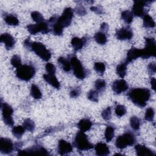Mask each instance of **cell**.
Returning <instances> with one entry per match:
<instances>
[{
    "label": "cell",
    "mask_w": 156,
    "mask_h": 156,
    "mask_svg": "<svg viewBox=\"0 0 156 156\" xmlns=\"http://www.w3.org/2000/svg\"><path fill=\"white\" fill-rule=\"evenodd\" d=\"M73 151L72 145L64 140H60L58 144V152L60 155H66Z\"/></svg>",
    "instance_id": "obj_16"
},
{
    "label": "cell",
    "mask_w": 156,
    "mask_h": 156,
    "mask_svg": "<svg viewBox=\"0 0 156 156\" xmlns=\"http://www.w3.org/2000/svg\"><path fill=\"white\" fill-rule=\"evenodd\" d=\"M90 9L98 14L104 13V10L101 6H93L90 7Z\"/></svg>",
    "instance_id": "obj_46"
},
{
    "label": "cell",
    "mask_w": 156,
    "mask_h": 156,
    "mask_svg": "<svg viewBox=\"0 0 156 156\" xmlns=\"http://www.w3.org/2000/svg\"><path fill=\"white\" fill-rule=\"evenodd\" d=\"M112 90L115 94H119L126 91L129 88V85L124 79L116 80L112 83Z\"/></svg>",
    "instance_id": "obj_14"
},
{
    "label": "cell",
    "mask_w": 156,
    "mask_h": 156,
    "mask_svg": "<svg viewBox=\"0 0 156 156\" xmlns=\"http://www.w3.org/2000/svg\"><path fill=\"white\" fill-rule=\"evenodd\" d=\"M127 113V110L123 105H118L115 108V114L119 118L122 117Z\"/></svg>",
    "instance_id": "obj_39"
},
{
    "label": "cell",
    "mask_w": 156,
    "mask_h": 156,
    "mask_svg": "<svg viewBox=\"0 0 156 156\" xmlns=\"http://www.w3.org/2000/svg\"><path fill=\"white\" fill-rule=\"evenodd\" d=\"M23 127L24 129L30 132H32L35 130V122L30 119L27 118L23 122Z\"/></svg>",
    "instance_id": "obj_33"
},
{
    "label": "cell",
    "mask_w": 156,
    "mask_h": 156,
    "mask_svg": "<svg viewBox=\"0 0 156 156\" xmlns=\"http://www.w3.org/2000/svg\"><path fill=\"white\" fill-rule=\"evenodd\" d=\"M25 132L24 127L21 126H17L13 127L12 130V134L17 138H21Z\"/></svg>",
    "instance_id": "obj_32"
},
{
    "label": "cell",
    "mask_w": 156,
    "mask_h": 156,
    "mask_svg": "<svg viewBox=\"0 0 156 156\" xmlns=\"http://www.w3.org/2000/svg\"><path fill=\"white\" fill-rule=\"evenodd\" d=\"M121 17L126 24H130L133 21V13L129 10H124L122 12Z\"/></svg>",
    "instance_id": "obj_31"
},
{
    "label": "cell",
    "mask_w": 156,
    "mask_h": 156,
    "mask_svg": "<svg viewBox=\"0 0 156 156\" xmlns=\"http://www.w3.org/2000/svg\"><path fill=\"white\" fill-rule=\"evenodd\" d=\"M94 87L98 92L102 93L105 90L106 82L103 79H98L95 81Z\"/></svg>",
    "instance_id": "obj_36"
},
{
    "label": "cell",
    "mask_w": 156,
    "mask_h": 156,
    "mask_svg": "<svg viewBox=\"0 0 156 156\" xmlns=\"http://www.w3.org/2000/svg\"><path fill=\"white\" fill-rule=\"evenodd\" d=\"M98 96H99L98 91L93 90H90L87 94L88 99L91 101L94 102H98Z\"/></svg>",
    "instance_id": "obj_41"
},
{
    "label": "cell",
    "mask_w": 156,
    "mask_h": 156,
    "mask_svg": "<svg viewBox=\"0 0 156 156\" xmlns=\"http://www.w3.org/2000/svg\"><path fill=\"white\" fill-rule=\"evenodd\" d=\"M30 95L35 99H41L42 97V93L40 88L35 84H32L30 87Z\"/></svg>",
    "instance_id": "obj_30"
},
{
    "label": "cell",
    "mask_w": 156,
    "mask_h": 156,
    "mask_svg": "<svg viewBox=\"0 0 156 156\" xmlns=\"http://www.w3.org/2000/svg\"><path fill=\"white\" fill-rule=\"evenodd\" d=\"M1 41L5 45V48L7 50L12 49L15 44V40L14 38L9 33H4L1 35Z\"/></svg>",
    "instance_id": "obj_17"
},
{
    "label": "cell",
    "mask_w": 156,
    "mask_h": 156,
    "mask_svg": "<svg viewBox=\"0 0 156 156\" xmlns=\"http://www.w3.org/2000/svg\"><path fill=\"white\" fill-rule=\"evenodd\" d=\"M19 154L20 155H24V154L48 155V153L43 147L38 146V147H33L32 148L23 150V151H19Z\"/></svg>",
    "instance_id": "obj_18"
},
{
    "label": "cell",
    "mask_w": 156,
    "mask_h": 156,
    "mask_svg": "<svg viewBox=\"0 0 156 156\" xmlns=\"http://www.w3.org/2000/svg\"><path fill=\"white\" fill-rule=\"evenodd\" d=\"M143 26L146 28H153L155 27V23L154 20L150 15L147 13H146L143 16Z\"/></svg>",
    "instance_id": "obj_26"
},
{
    "label": "cell",
    "mask_w": 156,
    "mask_h": 156,
    "mask_svg": "<svg viewBox=\"0 0 156 156\" xmlns=\"http://www.w3.org/2000/svg\"><path fill=\"white\" fill-rule=\"evenodd\" d=\"M147 71L151 74H154L156 71V65L155 62L150 63L147 66Z\"/></svg>",
    "instance_id": "obj_45"
},
{
    "label": "cell",
    "mask_w": 156,
    "mask_h": 156,
    "mask_svg": "<svg viewBox=\"0 0 156 156\" xmlns=\"http://www.w3.org/2000/svg\"><path fill=\"white\" fill-rule=\"evenodd\" d=\"M111 115H112V108L110 107H107L101 113V116L102 118L106 121L109 120L111 118Z\"/></svg>",
    "instance_id": "obj_42"
},
{
    "label": "cell",
    "mask_w": 156,
    "mask_h": 156,
    "mask_svg": "<svg viewBox=\"0 0 156 156\" xmlns=\"http://www.w3.org/2000/svg\"><path fill=\"white\" fill-rule=\"evenodd\" d=\"M152 1H134L132 6V13L139 17H143L146 14L145 7L149 5Z\"/></svg>",
    "instance_id": "obj_11"
},
{
    "label": "cell",
    "mask_w": 156,
    "mask_h": 156,
    "mask_svg": "<svg viewBox=\"0 0 156 156\" xmlns=\"http://www.w3.org/2000/svg\"><path fill=\"white\" fill-rule=\"evenodd\" d=\"M156 55V42L154 38H145V46L141 49V58H149Z\"/></svg>",
    "instance_id": "obj_7"
},
{
    "label": "cell",
    "mask_w": 156,
    "mask_h": 156,
    "mask_svg": "<svg viewBox=\"0 0 156 156\" xmlns=\"http://www.w3.org/2000/svg\"><path fill=\"white\" fill-rule=\"evenodd\" d=\"M43 77L47 83L50 84L53 87H54L57 89L60 88V82H58V80H57V79L55 75V73L44 74H43Z\"/></svg>",
    "instance_id": "obj_20"
},
{
    "label": "cell",
    "mask_w": 156,
    "mask_h": 156,
    "mask_svg": "<svg viewBox=\"0 0 156 156\" xmlns=\"http://www.w3.org/2000/svg\"><path fill=\"white\" fill-rule=\"evenodd\" d=\"M27 29L28 32L32 35H36L39 32L43 34H46L50 31L49 24L45 21L35 24H29L27 26Z\"/></svg>",
    "instance_id": "obj_9"
},
{
    "label": "cell",
    "mask_w": 156,
    "mask_h": 156,
    "mask_svg": "<svg viewBox=\"0 0 156 156\" xmlns=\"http://www.w3.org/2000/svg\"><path fill=\"white\" fill-rule=\"evenodd\" d=\"M155 79L154 77H151V87L152 88L154 91H155Z\"/></svg>",
    "instance_id": "obj_50"
},
{
    "label": "cell",
    "mask_w": 156,
    "mask_h": 156,
    "mask_svg": "<svg viewBox=\"0 0 156 156\" xmlns=\"http://www.w3.org/2000/svg\"><path fill=\"white\" fill-rule=\"evenodd\" d=\"M73 15V10L71 7H66L60 16H53L49 20V24H50L52 32L55 35H62L63 28L71 24Z\"/></svg>",
    "instance_id": "obj_1"
},
{
    "label": "cell",
    "mask_w": 156,
    "mask_h": 156,
    "mask_svg": "<svg viewBox=\"0 0 156 156\" xmlns=\"http://www.w3.org/2000/svg\"><path fill=\"white\" fill-rule=\"evenodd\" d=\"M74 146L79 151H88L93 148V145L91 143L87 137V135L82 131L78 132L74 138Z\"/></svg>",
    "instance_id": "obj_3"
},
{
    "label": "cell",
    "mask_w": 156,
    "mask_h": 156,
    "mask_svg": "<svg viewBox=\"0 0 156 156\" xmlns=\"http://www.w3.org/2000/svg\"><path fill=\"white\" fill-rule=\"evenodd\" d=\"M14 149L12 141L7 138H0V151L4 154H10Z\"/></svg>",
    "instance_id": "obj_13"
},
{
    "label": "cell",
    "mask_w": 156,
    "mask_h": 156,
    "mask_svg": "<svg viewBox=\"0 0 156 156\" xmlns=\"http://www.w3.org/2000/svg\"><path fill=\"white\" fill-rule=\"evenodd\" d=\"M130 125L131 128L134 130H138L140 127V121L137 116H132L130 119Z\"/></svg>",
    "instance_id": "obj_34"
},
{
    "label": "cell",
    "mask_w": 156,
    "mask_h": 156,
    "mask_svg": "<svg viewBox=\"0 0 156 156\" xmlns=\"http://www.w3.org/2000/svg\"><path fill=\"white\" fill-rule=\"evenodd\" d=\"M80 94V90L79 88L77 87L71 90L69 92V96L72 98H76L78 97Z\"/></svg>",
    "instance_id": "obj_44"
},
{
    "label": "cell",
    "mask_w": 156,
    "mask_h": 156,
    "mask_svg": "<svg viewBox=\"0 0 156 156\" xmlns=\"http://www.w3.org/2000/svg\"><path fill=\"white\" fill-rule=\"evenodd\" d=\"M31 17L32 20L35 21L37 23H41L44 21V18L41 13L38 11H34L31 13Z\"/></svg>",
    "instance_id": "obj_37"
},
{
    "label": "cell",
    "mask_w": 156,
    "mask_h": 156,
    "mask_svg": "<svg viewBox=\"0 0 156 156\" xmlns=\"http://www.w3.org/2000/svg\"><path fill=\"white\" fill-rule=\"evenodd\" d=\"M1 110L2 115L4 123L8 126L12 127L13 126L14 122L12 118V115L13 113V110L12 107L7 104L6 102L1 103Z\"/></svg>",
    "instance_id": "obj_10"
},
{
    "label": "cell",
    "mask_w": 156,
    "mask_h": 156,
    "mask_svg": "<svg viewBox=\"0 0 156 156\" xmlns=\"http://www.w3.org/2000/svg\"><path fill=\"white\" fill-rule=\"evenodd\" d=\"M127 72V64L125 62L121 63L116 68V74L121 77L124 78Z\"/></svg>",
    "instance_id": "obj_28"
},
{
    "label": "cell",
    "mask_w": 156,
    "mask_h": 156,
    "mask_svg": "<svg viewBox=\"0 0 156 156\" xmlns=\"http://www.w3.org/2000/svg\"><path fill=\"white\" fill-rule=\"evenodd\" d=\"M154 115H155L154 110L152 107H149L147 108L146 110V113L144 115V119L146 121L152 122L154 121Z\"/></svg>",
    "instance_id": "obj_38"
},
{
    "label": "cell",
    "mask_w": 156,
    "mask_h": 156,
    "mask_svg": "<svg viewBox=\"0 0 156 156\" xmlns=\"http://www.w3.org/2000/svg\"><path fill=\"white\" fill-rule=\"evenodd\" d=\"M11 65L15 68H18L21 65V57L18 55H13L10 60Z\"/></svg>",
    "instance_id": "obj_40"
},
{
    "label": "cell",
    "mask_w": 156,
    "mask_h": 156,
    "mask_svg": "<svg viewBox=\"0 0 156 156\" xmlns=\"http://www.w3.org/2000/svg\"><path fill=\"white\" fill-rule=\"evenodd\" d=\"M94 38L95 40V41H96V43H98V44H101V45L105 44L107 41V36H106L105 34L101 31L96 32L94 34Z\"/></svg>",
    "instance_id": "obj_27"
},
{
    "label": "cell",
    "mask_w": 156,
    "mask_h": 156,
    "mask_svg": "<svg viewBox=\"0 0 156 156\" xmlns=\"http://www.w3.org/2000/svg\"><path fill=\"white\" fill-rule=\"evenodd\" d=\"M86 41L87 40L85 39V37L82 38H80L79 37H74L72 38L71 41V44L72 45L73 49L75 51H78L83 48Z\"/></svg>",
    "instance_id": "obj_22"
},
{
    "label": "cell",
    "mask_w": 156,
    "mask_h": 156,
    "mask_svg": "<svg viewBox=\"0 0 156 156\" xmlns=\"http://www.w3.org/2000/svg\"><path fill=\"white\" fill-rule=\"evenodd\" d=\"M96 154L99 156H105L110 154V150L107 145L104 143L100 142L94 146Z\"/></svg>",
    "instance_id": "obj_21"
},
{
    "label": "cell",
    "mask_w": 156,
    "mask_h": 156,
    "mask_svg": "<svg viewBox=\"0 0 156 156\" xmlns=\"http://www.w3.org/2000/svg\"><path fill=\"white\" fill-rule=\"evenodd\" d=\"M105 138L107 142H110L112 140L115 136V129L112 126H107L105 130L104 133Z\"/></svg>",
    "instance_id": "obj_29"
},
{
    "label": "cell",
    "mask_w": 156,
    "mask_h": 156,
    "mask_svg": "<svg viewBox=\"0 0 156 156\" xmlns=\"http://www.w3.org/2000/svg\"><path fill=\"white\" fill-rule=\"evenodd\" d=\"M127 96L135 105L143 108L150 99L151 91L146 88H135L128 92Z\"/></svg>",
    "instance_id": "obj_2"
},
{
    "label": "cell",
    "mask_w": 156,
    "mask_h": 156,
    "mask_svg": "<svg viewBox=\"0 0 156 156\" xmlns=\"http://www.w3.org/2000/svg\"><path fill=\"white\" fill-rule=\"evenodd\" d=\"M24 46L26 48H27V49H31V45L32 42L30 41V38H27V39H26L24 41Z\"/></svg>",
    "instance_id": "obj_47"
},
{
    "label": "cell",
    "mask_w": 156,
    "mask_h": 156,
    "mask_svg": "<svg viewBox=\"0 0 156 156\" xmlns=\"http://www.w3.org/2000/svg\"><path fill=\"white\" fill-rule=\"evenodd\" d=\"M136 142L135 135L130 132H127L119 135L115 141V146L119 149H124L128 146H133Z\"/></svg>",
    "instance_id": "obj_5"
},
{
    "label": "cell",
    "mask_w": 156,
    "mask_h": 156,
    "mask_svg": "<svg viewBox=\"0 0 156 156\" xmlns=\"http://www.w3.org/2000/svg\"><path fill=\"white\" fill-rule=\"evenodd\" d=\"M58 63L59 64L61 68L65 72H69L71 69V65L70 61L63 57H60L57 60Z\"/></svg>",
    "instance_id": "obj_24"
},
{
    "label": "cell",
    "mask_w": 156,
    "mask_h": 156,
    "mask_svg": "<svg viewBox=\"0 0 156 156\" xmlns=\"http://www.w3.org/2000/svg\"><path fill=\"white\" fill-rule=\"evenodd\" d=\"M30 49L44 61H48L51 57L50 51L40 42H32Z\"/></svg>",
    "instance_id": "obj_8"
},
{
    "label": "cell",
    "mask_w": 156,
    "mask_h": 156,
    "mask_svg": "<svg viewBox=\"0 0 156 156\" xmlns=\"http://www.w3.org/2000/svg\"><path fill=\"white\" fill-rule=\"evenodd\" d=\"M35 68L31 65H21L16 69V77L24 81L30 80L35 74Z\"/></svg>",
    "instance_id": "obj_4"
},
{
    "label": "cell",
    "mask_w": 156,
    "mask_h": 156,
    "mask_svg": "<svg viewBox=\"0 0 156 156\" xmlns=\"http://www.w3.org/2000/svg\"><path fill=\"white\" fill-rule=\"evenodd\" d=\"M92 124V122L89 119L83 118L80 120L77 123V127L79 129L80 131L85 132L91 128Z\"/></svg>",
    "instance_id": "obj_23"
},
{
    "label": "cell",
    "mask_w": 156,
    "mask_h": 156,
    "mask_svg": "<svg viewBox=\"0 0 156 156\" xmlns=\"http://www.w3.org/2000/svg\"><path fill=\"white\" fill-rule=\"evenodd\" d=\"M45 68L47 73H55V67L51 63H48L45 66Z\"/></svg>",
    "instance_id": "obj_43"
},
{
    "label": "cell",
    "mask_w": 156,
    "mask_h": 156,
    "mask_svg": "<svg viewBox=\"0 0 156 156\" xmlns=\"http://www.w3.org/2000/svg\"><path fill=\"white\" fill-rule=\"evenodd\" d=\"M100 29L101 30V32L105 33L106 32H107L108 29V24L105 23H103L101 24V27Z\"/></svg>",
    "instance_id": "obj_49"
},
{
    "label": "cell",
    "mask_w": 156,
    "mask_h": 156,
    "mask_svg": "<svg viewBox=\"0 0 156 156\" xmlns=\"http://www.w3.org/2000/svg\"><path fill=\"white\" fill-rule=\"evenodd\" d=\"M69 61L74 76L79 79H85L87 75V70L83 68L81 62L77 57L73 55L70 58Z\"/></svg>",
    "instance_id": "obj_6"
},
{
    "label": "cell",
    "mask_w": 156,
    "mask_h": 156,
    "mask_svg": "<svg viewBox=\"0 0 156 156\" xmlns=\"http://www.w3.org/2000/svg\"><path fill=\"white\" fill-rule=\"evenodd\" d=\"M115 35L119 40H129L133 37V31L129 26L123 27L116 30Z\"/></svg>",
    "instance_id": "obj_12"
},
{
    "label": "cell",
    "mask_w": 156,
    "mask_h": 156,
    "mask_svg": "<svg viewBox=\"0 0 156 156\" xmlns=\"http://www.w3.org/2000/svg\"><path fill=\"white\" fill-rule=\"evenodd\" d=\"M94 69L99 76H102L105 71V65L102 62H95Z\"/></svg>",
    "instance_id": "obj_35"
},
{
    "label": "cell",
    "mask_w": 156,
    "mask_h": 156,
    "mask_svg": "<svg viewBox=\"0 0 156 156\" xmlns=\"http://www.w3.org/2000/svg\"><path fill=\"white\" fill-rule=\"evenodd\" d=\"M135 149L138 156H155V153L144 145L136 144L135 146Z\"/></svg>",
    "instance_id": "obj_19"
},
{
    "label": "cell",
    "mask_w": 156,
    "mask_h": 156,
    "mask_svg": "<svg viewBox=\"0 0 156 156\" xmlns=\"http://www.w3.org/2000/svg\"><path fill=\"white\" fill-rule=\"evenodd\" d=\"M4 20L5 23L10 26H18L19 24V20L17 17L12 14L5 15Z\"/></svg>",
    "instance_id": "obj_25"
},
{
    "label": "cell",
    "mask_w": 156,
    "mask_h": 156,
    "mask_svg": "<svg viewBox=\"0 0 156 156\" xmlns=\"http://www.w3.org/2000/svg\"><path fill=\"white\" fill-rule=\"evenodd\" d=\"M141 57V49L135 47H132L127 53V57L125 63H128L133 62L138 57Z\"/></svg>",
    "instance_id": "obj_15"
},
{
    "label": "cell",
    "mask_w": 156,
    "mask_h": 156,
    "mask_svg": "<svg viewBox=\"0 0 156 156\" xmlns=\"http://www.w3.org/2000/svg\"><path fill=\"white\" fill-rule=\"evenodd\" d=\"M76 13L79 15H84L86 14V10L83 7L80 6L77 7L76 10Z\"/></svg>",
    "instance_id": "obj_48"
}]
</instances>
